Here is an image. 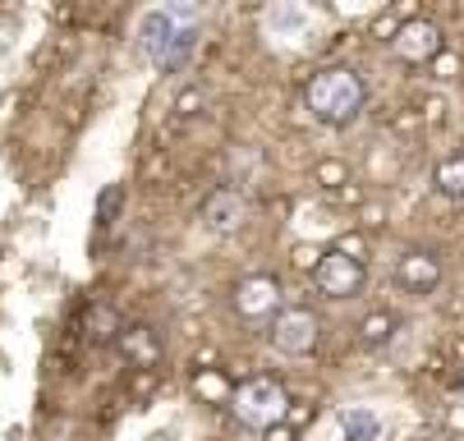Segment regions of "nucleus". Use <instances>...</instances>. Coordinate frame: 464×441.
Here are the masks:
<instances>
[{"label":"nucleus","mask_w":464,"mask_h":441,"mask_svg":"<svg viewBox=\"0 0 464 441\" xmlns=\"http://www.w3.org/2000/svg\"><path fill=\"white\" fill-rule=\"evenodd\" d=\"M341 432H345V441H377L382 436V418L372 409H345L341 414Z\"/></svg>","instance_id":"nucleus-11"},{"label":"nucleus","mask_w":464,"mask_h":441,"mask_svg":"<svg viewBox=\"0 0 464 441\" xmlns=\"http://www.w3.org/2000/svg\"><path fill=\"white\" fill-rule=\"evenodd\" d=\"M244 221H248V198L239 194V188H221V194H212L203 203V225L212 235H235Z\"/></svg>","instance_id":"nucleus-6"},{"label":"nucleus","mask_w":464,"mask_h":441,"mask_svg":"<svg viewBox=\"0 0 464 441\" xmlns=\"http://www.w3.org/2000/svg\"><path fill=\"white\" fill-rule=\"evenodd\" d=\"M395 51H401L405 60H432L441 51V33L432 24H405L401 37H395Z\"/></svg>","instance_id":"nucleus-10"},{"label":"nucleus","mask_w":464,"mask_h":441,"mask_svg":"<svg viewBox=\"0 0 464 441\" xmlns=\"http://www.w3.org/2000/svg\"><path fill=\"white\" fill-rule=\"evenodd\" d=\"M317 340H322V322H317V312H308V308H285V312H276V322H272V345L281 350V354H313L317 350Z\"/></svg>","instance_id":"nucleus-4"},{"label":"nucleus","mask_w":464,"mask_h":441,"mask_svg":"<svg viewBox=\"0 0 464 441\" xmlns=\"http://www.w3.org/2000/svg\"><path fill=\"white\" fill-rule=\"evenodd\" d=\"M363 281H368L363 263L350 258L345 248H336V254H326V258L317 263V290H322L326 299H354V294L363 290Z\"/></svg>","instance_id":"nucleus-5"},{"label":"nucleus","mask_w":464,"mask_h":441,"mask_svg":"<svg viewBox=\"0 0 464 441\" xmlns=\"http://www.w3.org/2000/svg\"><path fill=\"white\" fill-rule=\"evenodd\" d=\"M230 409H235V418H239L244 427L267 432V427H276V423L285 418L290 396H285L281 382H272V377H257V382H248V387L235 391V405H230Z\"/></svg>","instance_id":"nucleus-3"},{"label":"nucleus","mask_w":464,"mask_h":441,"mask_svg":"<svg viewBox=\"0 0 464 441\" xmlns=\"http://www.w3.org/2000/svg\"><path fill=\"white\" fill-rule=\"evenodd\" d=\"M304 101H308V110H313L322 124H350V120L363 110L368 88H363V79H359L354 70H326V74H317V79L308 83Z\"/></svg>","instance_id":"nucleus-2"},{"label":"nucleus","mask_w":464,"mask_h":441,"mask_svg":"<svg viewBox=\"0 0 464 441\" xmlns=\"http://www.w3.org/2000/svg\"><path fill=\"white\" fill-rule=\"evenodd\" d=\"M459 396H464V382H459Z\"/></svg>","instance_id":"nucleus-16"},{"label":"nucleus","mask_w":464,"mask_h":441,"mask_svg":"<svg viewBox=\"0 0 464 441\" xmlns=\"http://www.w3.org/2000/svg\"><path fill=\"white\" fill-rule=\"evenodd\" d=\"M124 350H129V354H134L139 363H152V354H157V350H152V336H148L143 327H139V331H129V336H124Z\"/></svg>","instance_id":"nucleus-14"},{"label":"nucleus","mask_w":464,"mask_h":441,"mask_svg":"<svg viewBox=\"0 0 464 441\" xmlns=\"http://www.w3.org/2000/svg\"><path fill=\"white\" fill-rule=\"evenodd\" d=\"M161 10L175 19V24H193L203 14V0H161Z\"/></svg>","instance_id":"nucleus-13"},{"label":"nucleus","mask_w":464,"mask_h":441,"mask_svg":"<svg viewBox=\"0 0 464 441\" xmlns=\"http://www.w3.org/2000/svg\"><path fill=\"white\" fill-rule=\"evenodd\" d=\"M281 303V285L272 276H248L239 281L235 290V308H239V318H267V312H276Z\"/></svg>","instance_id":"nucleus-7"},{"label":"nucleus","mask_w":464,"mask_h":441,"mask_svg":"<svg viewBox=\"0 0 464 441\" xmlns=\"http://www.w3.org/2000/svg\"><path fill=\"white\" fill-rule=\"evenodd\" d=\"M391 327H395V318H368V322H363V340H368V345H382V340L391 336Z\"/></svg>","instance_id":"nucleus-15"},{"label":"nucleus","mask_w":464,"mask_h":441,"mask_svg":"<svg viewBox=\"0 0 464 441\" xmlns=\"http://www.w3.org/2000/svg\"><path fill=\"white\" fill-rule=\"evenodd\" d=\"M193 46H198L193 24H175L166 10H148V14L139 19V51L152 60L161 74L184 70L188 55H193Z\"/></svg>","instance_id":"nucleus-1"},{"label":"nucleus","mask_w":464,"mask_h":441,"mask_svg":"<svg viewBox=\"0 0 464 441\" xmlns=\"http://www.w3.org/2000/svg\"><path fill=\"white\" fill-rule=\"evenodd\" d=\"M437 188L446 198H464V157H446L437 166Z\"/></svg>","instance_id":"nucleus-12"},{"label":"nucleus","mask_w":464,"mask_h":441,"mask_svg":"<svg viewBox=\"0 0 464 441\" xmlns=\"http://www.w3.org/2000/svg\"><path fill=\"white\" fill-rule=\"evenodd\" d=\"M395 281H401L410 294H432L441 285V263L432 254H405L401 267H395Z\"/></svg>","instance_id":"nucleus-9"},{"label":"nucleus","mask_w":464,"mask_h":441,"mask_svg":"<svg viewBox=\"0 0 464 441\" xmlns=\"http://www.w3.org/2000/svg\"><path fill=\"white\" fill-rule=\"evenodd\" d=\"M262 28H267L272 42H299L308 33V10L299 0H272L267 14H262Z\"/></svg>","instance_id":"nucleus-8"}]
</instances>
